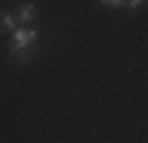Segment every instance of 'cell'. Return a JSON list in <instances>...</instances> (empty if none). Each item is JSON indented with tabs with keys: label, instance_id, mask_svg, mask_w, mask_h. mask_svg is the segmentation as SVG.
Here are the masks:
<instances>
[{
	"label": "cell",
	"instance_id": "1",
	"mask_svg": "<svg viewBox=\"0 0 148 143\" xmlns=\"http://www.w3.org/2000/svg\"><path fill=\"white\" fill-rule=\"evenodd\" d=\"M36 36H38V31H36V29H17V31L12 34L17 48H29L31 41H36Z\"/></svg>",
	"mask_w": 148,
	"mask_h": 143
},
{
	"label": "cell",
	"instance_id": "2",
	"mask_svg": "<svg viewBox=\"0 0 148 143\" xmlns=\"http://www.w3.org/2000/svg\"><path fill=\"white\" fill-rule=\"evenodd\" d=\"M0 31H14V19L10 12H0Z\"/></svg>",
	"mask_w": 148,
	"mask_h": 143
},
{
	"label": "cell",
	"instance_id": "5",
	"mask_svg": "<svg viewBox=\"0 0 148 143\" xmlns=\"http://www.w3.org/2000/svg\"><path fill=\"white\" fill-rule=\"evenodd\" d=\"M141 3H143V0H124V5H122V7H138Z\"/></svg>",
	"mask_w": 148,
	"mask_h": 143
},
{
	"label": "cell",
	"instance_id": "4",
	"mask_svg": "<svg viewBox=\"0 0 148 143\" xmlns=\"http://www.w3.org/2000/svg\"><path fill=\"white\" fill-rule=\"evenodd\" d=\"M103 5H110V7H122L124 5V0H100Z\"/></svg>",
	"mask_w": 148,
	"mask_h": 143
},
{
	"label": "cell",
	"instance_id": "3",
	"mask_svg": "<svg viewBox=\"0 0 148 143\" xmlns=\"http://www.w3.org/2000/svg\"><path fill=\"white\" fill-rule=\"evenodd\" d=\"M34 12H36V5H34V3L22 5V7H19V22H29V19L34 17Z\"/></svg>",
	"mask_w": 148,
	"mask_h": 143
}]
</instances>
